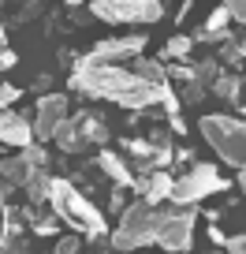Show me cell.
<instances>
[{"mask_svg":"<svg viewBox=\"0 0 246 254\" xmlns=\"http://www.w3.org/2000/svg\"><path fill=\"white\" fill-rule=\"evenodd\" d=\"M224 19H228V8H224V11H216V15L209 19V30H220V26H224Z\"/></svg>","mask_w":246,"mask_h":254,"instance_id":"obj_21","label":"cell"},{"mask_svg":"<svg viewBox=\"0 0 246 254\" xmlns=\"http://www.w3.org/2000/svg\"><path fill=\"white\" fill-rule=\"evenodd\" d=\"M224 8H228V15H231V19L246 23V0H224Z\"/></svg>","mask_w":246,"mask_h":254,"instance_id":"obj_16","label":"cell"},{"mask_svg":"<svg viewBox=\"0 0 246 254\" xmlns=\"http://www.w3.org/2000/svg\"><path fill=\"white\" fill-rule=\"evenodd\" d=\"M187 49H191L187 38H172V41H168V53H172V56H187Z\"/></svg>","mask_w":246,"mask_h":254,"instance_id":"obj_17","label":"cell"},{"mask_svg":"<svg viewBox=\"0 0 246 254\" xmlns=\"http://www.w3.org/2000/svg\"><path fill=\"white\" fill-rule=\"evenodd\" d=\"M0 172L8 176L11 183H30V180H34V172H38V165H34V161L23 153V157H11V161H4V165H0Z\"/></svg>","mask_w":246,"mask_h":254,"instance_id":"obj_12","label":"cell"},{"mask_svg":"<svg viewBox=\"0 0 246 254\" xmlns=\"http://www.w3.org/2000/svg\"><path fill=\"white\" fill-rule=\"evenodd\" d=\"M157 228H160V209L153 206V202H135L127 213L119 217L112 247H116V251H135V247L157 243Z\"/></svg>","mask_w":246,"mask_h":254,"instance_id":"obj_3","label":"cell"},{"mask_svg":"<svg viewBox=\"0 0 246 254\" xmlns=\"http://www.w3.org/2000/svg\"><path fill=\"white\" fill-rule=\"evenodd\" d=\"M201 135L216 150V157L235 168H246V124L231 116H205L201 120Z\"/></svg>","mask_w":246,"mask_h":254,"instance_id":"obj_2","label":"cell"},{"mask_svg":"<svg viewBox=\"0 0 246 254\" xmlns=\"http://www.w3.org/2000/svg\"><path fill=\"white\" fill-rule=\"evenodd\" d=\"M64 120H67V97L64 94H49L45 101L38 105V138H52Z\"/></svg>","mask_w":246,"mask_h":254,"instance_id":"obj_10","label":"cell"},{"mask_svg":"<svg viewBox=\"0 0 246 254\" xmlns=\"http://www.w3.org/2000/svg\"><path fill=\"white\" fill-rule=\"evenodd\" d=\"M34 131L26 127L23 116H15V112H0V142H11V146H30Z\"/></svg>","mask_w":246,"mask_h":254,"instance_id":"obj_11","label":"cell"},{"mask_svg":"<svg viewBox=\"0 0 246 254\" xmlns=\"http://www.w3.org/2000/svg\"><path fill=\"white\" fill-rule=\"evenodd\" d=\"M235 79H224V82H216V94H220V97H235Z\"/></svg>","mask_w":246,"mask_h":254,"instance_id":"obj_18","label":"cell"},{"mask_svg":"<svg viewBox=\"0 0 246 254\" xmlns=\"http://www.w3.org/2000/svg\"><path fill=\"white\" fill-rule=\"evenodd\" d=\"M135 75L142 82H149V86H164V67H160V64H153V60H142V56H138L135 60Z\"/></svg>","mask_w":246,"mask_h":254,"instance_id":"obj_13","label":"cell"},{"mask_svg":"<svg viewBox=\"0 0 246 254\" xmlns=\"http://www.w3.org/2000/svg\"><path fill=\"white\" fill-rule=\"evenodd\" d=\"M239 183H243V190H246V168H243V176H239Z\"/></svg>","mask_w":246,"mask_h":254,"instance_id":"obj_22","label":"cell"},{"mask_svg":"<svg viewBox=\"0 0 246 254\" xmlns=\"http://www.w3.org/2000/svg\"><path fill=\"white\" fill-rule=\"evenodd\" d=\"M67 4H82V0H67Z\"/></svg>","mask_w":246,"mask_h":254,"instance_id":"obj_23","label":"cell"},{"mask_svg":"<svg viewBox=\"0 0 246 254\" xmlns=\"http://www.w3.org/2000/svg\"><path fill=\"white\" fill-rule=\"evenodd\" d=\"M164 194H172V180H168V176H153V180H149V198H146V202L164 198Z\"/></svg>","mask_w":246,"mask_h":254,"instance_id":"obj_15","label":"cell"},{"mask_svg":"<svg viewBox=\"0 0 246 254\" xmlns=\"http://www.w3.org/2000/svg\"><path fill=\"white\" fill-rule=\"evenodd\" d=\"M220 176H216L213 165H194L191 172L183 176V180L172 183V198L179 202V206H194L198 198H205L209 190H220Z\"/></svg>","mask_w":246,"mask_h":254,"instance_id":"obj_7","label":"cell"},{"mask_svg":"<svg viewBox=\"0 0 246 254\" xmlns=\"http://www.w3.org/2000/svg\"><path fill=\"white\" fill-rule=\"evenodd\" d=\"M56 254H79V239H64V243L56 247Z\"/></svg>","mask_w":246,"mask_h":254,"instance_id":"obj_19","label":"cell"},{"mask_svg":"<svg viewBox=\"0 0 246 254\" xmlns=\"http://www.w3.org/2000/svg\"><path fill=\"white\" fill-rule=\"evenodd\" d=\"M191 236H194V213H191V209L160 213L157 243L164 247L168 254H183V251H191Z\"/></svg>","mask_w":246,"mask_h":254,"instance_id":"obj_8","label":"cell"},{"mask_svg":"<svg viewBox=\"0 0 246 254\" xmlns=\"http://www.w3.org/2000/svg\"><path fill=\"white\" fill-rule=\"evenodd\" d=\"M49 198H52L56 213H60V217H67V221H71L75 228L94 232V236H101V232H104L101 213H97V209L90 206L86 198H82L79 190H71V187H67V183H52V187H49Z\"/></svg>","mask_w":246,"mask_h":254,"instance_id":"obj_4","label":"cell"},{"mask_svg":"<svg viewBox=\"0 0 246 254\" xmlns=\"http://www.w3.org/2000/svg\"><path fill=\"white\" fill-rule=\"evenodd\" d=\"M228 247H231V254H246V236H235V239H228Z\"/></svg>","mask_w":246,"mask_h":254,"instance_id":"obj_20","label":"cell"},{"mask_svg":"<svg viewBox=\"0 0 246 254\" xmlns=\"http://www.w3.org/2000/svg\"><path fill=\"white\" fill-rule=\"evenodd\" d=\"M75 86L86 90L94 97H104V101H116V105H127V109H146V105L157 101L160 90L142 82L135 71H123V67H112V64H101V67H82L75 71Z\"/></svg>","mask_w":246,"mask_h":254,"instance_id":"obj_1","label":"cell"},{"mask_svg":"<svg viewBox=\"0 0 246 254\" xmlns=\"http://www.w3.org/2000/svg\"><path fill=\"white\" fill-rule=\"evenodd\" d=\"M52 138L60 142V150H82V146L104 142L108 131H104V124H101V120H94L90 112H79V116H67Z\"/></svg>","mask_w":246,"mask_h":254,"instance_id":"obj_6","label":"cell"},{"mask_svg":"<svg viewBox=\"0 0 246 254\" xmlns=\"http://www.w3.org/2000/svg\"><path fill=\"white\" fill-rule=\"evenodd\" d=\"M94 15L104 23H157L160 0H97Z\"/></svg>","mask_w":246,"mask_h":254,"instance_id":"obj_5","label":"cell"},{"mask_svg":"<svg viewBox=\"0 0 246 254\" xmlns=\"http://www.w3.org/2000/svg\"><path fill=\"white\" fill-rule=\"evenodd\" d=\"M101 168H104L116 183H131V172L119 165V157H112V153H101Z\"/></svg>","mask_w":246,"mask_h":254,"instance_id":"obj_14","label":"cell"},{"mask_svg":"<svg viewBox=\"0 0 246 254\" xmlns=\"http://www.w3.org/2000/svg\"><path fill=\"white\" fill-rule=\"evenodd\" d=\"M146 38H108V41H97V49L90 53V64H108V60H123V56H142Z\"/></svg>","mask_w":246,"mask_h":254,"instance_id":"obj_9","label":"cell"}]
</instances>
